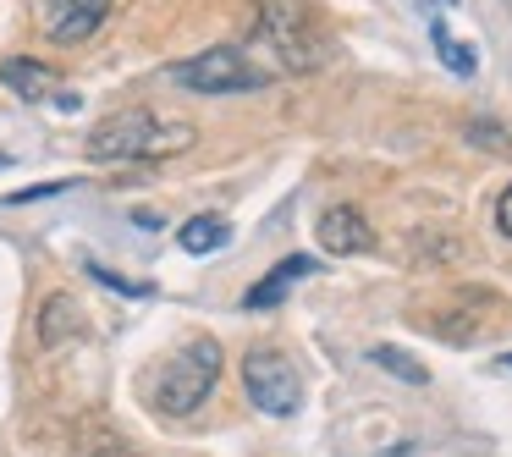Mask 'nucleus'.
Here are the masks:
<instances>
[{
	"label": "nucleus",
	"mask_w": 512,
	"mask_h": 457,
	"mask_svg": "<svg viewBox=\"0 0 512 457\" xmlns=\"http://www.w3.org/2000/svg\"><path fill=\"white\" fill-rule=\"evenodd\" d=\"M0 83H6V89H12L17 100H28V105L56 100V89H61L56 67H45V61H34V56H12V61H0Z\"/></svg>",
	"instance_id": "1a4fd4ad"
},
{
	"label": "nucleus",
	"mask_w": 512,
	"mask_h": 457,
	"mask_svg": "<svg viewBox=\"0 0 512 457\" xmlns=\"http://www.w3.org/2000/svg\"><path fill=\"white\" fill-rule=\"evenodd\" d=\"M430 39H435V56L446 61V72H457V78H474V67H479V56L463 45V39H452L441 23H430Z\"/></svg>",
	"instance_id": "f8f14e48"
},
{
	"label": "nucleus",
	"mask_w": 512,
	"mask_h": 457,
	"mask_svg": "<svg viewBox=\"0 0 512 457\" xmlns=\"http://www.w3.org/2000/svg\"><path fill=\"white\" fill-rule=\"evenodd\" d=\"M501 369H512V353H507V358H501Z\"/></svg>",
	"instance_id": "f3484780"
},
{
	"label": "nucleus",
	"mask_w": 512,
	"mask_h": 457,
	"mask_svg": "<svg viewBox=\"0 0 512 457\" xmlns=\"http://www.w3.org/2000/svg\"><path fill=\"white\" fill-rule=\"evenodd\" d=\"M89 276L94 281H105V287H116V292H127V298H144V281H127V276H111V270H105V265H89Z\"/></svg>",
	"instance_id": "2eb2a0df"
},
{
	"label": "nucleus",
	"mask_w": 512,
	"mask_h": 457,
	"mask_svg": "<svg viewBox=\"0 0 512 457\" xmlns=\"http://www.w3.org/2000/svg\"><path fill=\"white\" fill-rule=\"evenodd\" d=\"M67 336H83V309H78V298H67V292H50L45 309H39V342L61 347Z\"/></svg>",
	"instance_id": "9d476101"
},
{
	"label": "nucleus",
	"mask_w": 512,
	"mask_h": 457,
	"mask_svg": "<svg viewBox=\"0 0 512 457\" xmlns=\"http://www.w3.org/2000/svg\"><path fill=\"white\" fill-rule=\"evenodd\" d=\"M463 133H468V144H479V149H496V155H512V138L501 133L496 122H485V116H474V122L463 127Z\"/></svg>",
	"instance_id": "4468645a"
},
{
	"label": "nucleus",
	"mask_w": 512,
	"mask_h": 457,
	"mask_svg": "<svg viewBox=\"0 0 512 457\" xmlns=\"http://www.w3.org/2000/svg\"><path fill=\"white\" fill-rule=\"evenodd\" d=\"M496 226H501V232L512 237V188H507V193H501V199H496Z\"/></svg>",
	"instance_id": "dca6fc26"
},
{
	"label": "nucleus",
	"mask_w": 512,
	"mask_h": 457,
	"mask_svg": "<svg viewBox=\"0 0 512 457\" xmlns=\"http://www.w3.org/2000/svg\"><path fill=\"white\" fill-rule=\"evenodd\" d=\"M83 149H89V160H171L193 149V122H166V116L133 105V111L105 116Z\"/></svg>",
	"instance_id": "f03ea898"
},
{
	"label": "nucleus",
	"mask_w": 512,
	"mask_h": 457,
	"mask_svg": "<svg viewBox=\"0 0 512 457\" xmlns=\"http://www.w3.org/2000/svg\"><path fill=\"white\" fill-rule=\"evenodd\" d=\"M177 243L188 248V254H221V248L232 243V226H226L221 215H193V221H182Z\"/></svg>",
	"instance_id": "9b49d317"
},
{
	"label": "nucleus",
	"mask_w": 512,
	"mask_h": 457,
	"mask_svg": "<svg viewBox=\"0 0 512 457\" xmlns=\"http://www.w3.org/2000/svg\"><path fill=\"white\" fill-rule=\"evenodd\" d=\"M314 270H320V259H314V254H287L276 270H270V276H259L254 287L243 292V309H254V314H259V309H276V303L287 298L298 281H309Z\"/></svg>",
	"instance_id": "6e6552de"
},
{
	"label": "nucleus",
	"mask_w": 512,
	"mask_h": 457,
	"mask_svg": "<svg viewBox=\"0 0 512 457\" xmlns=\"http://www.w3.org/2000/svg\"><path fill=\"white\" fill-rule=\"evenodd\" d=\"M254 39L276 67L270 72H320L336 56L331 34L314 23L309 6L298 0H259L254 6Z\"/></svg>",
	"instance_id": "f257e3e1"
},
{
	"label": "nucleus",
	"mask_w": 512,
	"mask_h": 457,
	"mask_svg": "<svg viewBox=\"0 0 512 457\" xmlns=\"http://www.w3.org/2000/svg\"><path fill=\"white\" fill-rule=\"evenodd\" d=\"M320 248L336 259L347 254H369L375 248V226L364 221V210H353V204H336V210L320 215Z\"/></svg>",
	"instance_id": "0eeeda50"
},
{
	"label": "nucleus",
	"mask_w": 512,
	"mask_h": 457,
	"mask_svg": "<svg viewBox=\"0 0 512 457\" xmlns=\"http://www.w3.org/2000/svg\"><path fill=\"white\" fill-rule=\"evenodd\" d=\"M215 380H221V342L199 336V342L177 347V353L160 364L155 386H149V402H155V413H166V419H188V413L204 408Z\"/></svg>",
	"instance_id": "7ed1b4c3"
},
{
	"label": "nucleus",
	"mask_w": 512,
	"mask_h": 457,
	"mask_svg": "<svg viewBox=\"0 0 512 457\" xmlns=\"http://www.w3.org/2000/svg\"><path fill=\"white\" fill-rule=\"evenodd\" d=\"M111 6L116 0H45L39 6V23H45V34L56 45H83V39H94L105 28Z\"/></svg>",
	"instance_id": "423d86ee"
},
{
	"label": "nucleus",
	"mask_w": 512,
	"mask_h": 457,
	"mask_svg": "<svg viewBox=\"0 0 512 457\" xmlns=\"http://www.w3.org/2000/svg\"><path fill=\"white\" fill-rule=\"evenodd\" d=\"M369 358H375L380 369H391L397 380H408V386H424V380H430V369H424V364H413V358L402 353V347H391V342H380Z\"/></svg>",
	"instance_id": "ddd939ff"
},
{
	"label": "nucleus",
	"mask_w": 512,
	"mask_h": 457,
	"mask_svg": "<svg viewBox=\"0 0 512 457\" xmlns=\"http://www.w3.org/2000/svg\"><path fill=\"white\" fill-rule=\"evenodd\" d=\"M0 166H6V155H0Z\"/></svg>",
	"instance_id": "a211bd4d"
},
{
	"label": "nucleus",
	"mask_w": 512,
	"mask_h": 457,
	"mask_svg": "<svg viewBox=\"0 0 512 457\" xmlns=\"http://www.w3.org/2000/svg\"><path fill=\"white\" fill-rule=\"evenodd\" d=\"M270 78L276 72L259 67L243 45H210L204 56L171 67V83L188 94H254V89H270Z\"/></svg>",
	"instance_id": "20e7f679"
},
{
	"label": "nucleus",
	"mask_w": 512,
	"mask_h": 457,
	"mask_svg": "<svg viewBox=\"0 0 512 457\" xmlns=\"http://www.w3.org/2000/svg\"><path fill=\"white\" fill-rule=\"evenodd\" d=\"M243 391L259 413L292 419L298 402H303V375L292 369V358L281 353V347H254V353L243 358Z\"/></svg>",
	"instance_id": "39448f33"
}]
</instances>
